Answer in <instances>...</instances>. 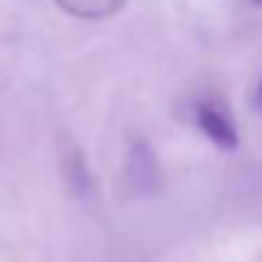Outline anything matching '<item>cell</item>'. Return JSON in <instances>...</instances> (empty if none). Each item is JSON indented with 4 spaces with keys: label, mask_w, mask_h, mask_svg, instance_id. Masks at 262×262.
Listing matches in <instances>:
<instances>
[{
    "label": "cell",
    "mask_w": 262,
    "mask_h": 262,
    "mask_svg": "<svg viewBox=\"0 0 262 262\" xmlns=\"http://www.w3.org/2000/svg\"><path fill=\"white\" fill-rule=\"evenodd\" d=\"M192 113H194V124L220 149L237 147V127H234L231 113H228V107L220 99H200V102H194Z\"/></svg>",
    "instance_id": "1"
},
{
    "label": "cell",
    "mask_w": 262,
    "mask_h": 262,
    "mask_svg": "<svg viewBox=\"0 0 262 262\" xmlns=\"http://www.w3.org/2000/svg\"><path fill=\"white\" fill-rule=\"evenodd\" d=\"M57 3L82 17H104V14H113L116 9H121L124 0H57Z\"/></svg>",
    "instance_id": "2"
},
{
    "label": "cell",
    "mask_w": 262,
    "mask_h": 262,
    "mask_svg": "<svg viewBox=\"0 0 262 262\" xmlns=\"http://www.w3.org/2000/svg\"><path fill=\"white\" fill-rule=\"evenodd\" d=\"M256 104L262 107V82H259V88H256Z\"/></svg>",
    "instance_id": "3"
},
{
    "label": "cell",
    "mask_w": 262,
    "mask_h": 262,
    "mask_svg": "<svg viewBox=\"0 0 262 262\" xmlns=\"http://www.w3.org/2000/svg\"><path fill=\"white\" fill-rule=\"evenodd\" d=\"M259 3H262V0H259Z\"/></svg>",
    "instance_id": "4"
}]
</instances>
